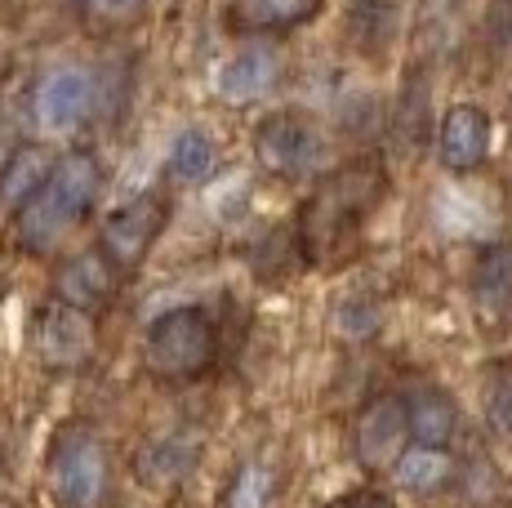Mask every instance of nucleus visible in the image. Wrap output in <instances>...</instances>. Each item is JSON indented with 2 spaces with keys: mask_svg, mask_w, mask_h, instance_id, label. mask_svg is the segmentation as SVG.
I'll return each instance as SVG.
<instances>
[{
  "mask_svg": "<svg viewBox=\"0 0 512 508\" xmlns=\"http://www.w3.org/2000/svg\"><path fill=\"white\" fill-rule=\"evenodd\" d=\"M388 192V174L370 161L343 165V170L326 174L317 183V192L303 205L299 219V250L303 259H326L343 246V241L357 237V228L370 219V210L383 201Z\"/></svg>",
  "mask_w": 512,
  "mask_h": 508,
  "instance_id": "nucleus-1",
  "label": "nucleus"
},
{
  "mask_svg": "<svg viewBox=\"0 0 512 508\" xmlns=\"http://www.w3.org/2000/svg\"><path fill=\"white\" fill-rule=\"evenodd\" d=\"M98 183H103V174H98V161L90 152H67L63 161H54V170H49L45 188L36 192L27 205H18V246L41 254L49 250L58 237H67L72 232V223H81L85 214H90V205L98 197Z\"/></svg>",
  "mask_w": 512,
  "mask_h": 508,
  "instance_id": "nucleus-2",
  "label": "nucleus"
},
{
  "mask_svg": "<svg viewBox=\"0 0 512 508\" xmlns=\"http://www.w3.org/2000/svg\"><path fill=\"white\" fill-rule=\"evenodd\" d=\"M219 353V330L210 312L201 308H170L147 326L143 357L156 379H196Z\"/></svg>",
  "mask_w": 512,
  "mask_h": 508,
  "instance_id": "nucleus-3",
  "label": "nucleus"
},
{
  "mask_svg": "<svg viewBox=\"0 0 512 508\" xmlns=\"http://www.w3.org/2000/svg\"><path fill=\"white\" fill-rule=\"evenodd\" d=\"M254 156L263 170L281 174V179H299L326 156V134L317 121L299 112H272L254 130Z\"/></svg>",
  "mask_w": 512,
  "mask_h": 508,
  "instance_id": "nucleus-4",
  "label": "nucleus"
},
{
  "mask_svg": "<svg viewBox=\"0 0 512 508\" xmlns=\"http://www.w3.org/2000/svg\"><path fill=\"white\" fill-rule=\"evenodd\" d=\"M165 219H170V201H165L161 192H143V197L125 201L121 210L107 214L98 250L107 254V263H112L116 272H134L147 254H152Z\"/></svg>",
  "mask_w": 512,
  "mask_h": 508,
  "instance_id": "nucleus-5",
  "label": "nucleus"
},
{
  "mask_svg": "<svg viewBox=\"0 0 512 508\" xmlns=\"http://www.w3.org/2000/svg\"><path fill=\"white\" fill-rule=\"evenodd\" d=\"M49 491L63 508H94L107 491V455L90 433H67L49 459Z\"/></svg>",
  "mask_w": 512,
  "mask_h": 508,
  "instance_id": "nucleus-6",
  "label": "nucleus"
},
{
  "mask_svg": "<svg viewBox=\"0 0 512 508\" xmlns=\"http://www.w3.org/2000/svg\"><path fill=\"white\" fill-rule=\"evenodd\" d=\"M32 348L49 370H76L94 357V321L90 312L49 304L32 321Z\"/></svg>",
  "mask_w": 512,
  "mask_h": 508,
  "instance_id": "nucleus-7",
  "label": "nucleus"
},
{
  "mask_svg": "<svg viewBox=\"0 0 512 508\" xmlns=\"http://www.w3.org/2000/svg\"><path fill=\"white\" fill-rule=\"evenodd\" d=\"M406 402L397 393L370 397L352 428V446L366 468H392V459L406 451Z\"/></svg>",
  "mask_w": 512,
  "mask_h": 508,
  "instance_id": "nucleus-8",
  "label": "nucleus"
},
{
  "mask_svg": "<svg viewBox=\"0 0 512 508\" xmlns=\"http://www.w3.org/2000/svg\"><path fill=\"white\" fill-rule=\"evenodd\" d=\"M437 156L446 170L468 174L477 165H486L490 156V112L477 103H455L446 107L437 125Z\"/></svg>",
  "mask_w": 512,
  "mask_h": 508,
  "instance_id": "nucleus-9",
  "label": "nucleus"
},
{
  "mask_svg": "<svg viewBox=\"0 0 512 508\" xmlns=\"http://www.w3.org/2000/svg\"><path fill=\"white\" fill-rule=\"evenodd\" d=\"M116 281H121V272L107 263V254L103 250H85V254H72V259L58 268L54 295H58V304H67V308L98 312V308L112 304Z\"/></svg>",
  "mask_w": 512,
  "mask_h": 508,
  "instance_id": "nucleus-10",
  "label": "nucleus"
},
{
  "mask_svg": "<svg viewBox=\"0 0 512 508\" xmlns=\"http://www.w3.org/2000/svg\"><path fill=\"white\" fill-rule=\"evenodd\" d=\"M94 103V81L81 72V67H58L41 81V94H36V116L49 125V130H72V125L85 121Z\"/></svg>",
  "mask_w": 512,
  "mask_h": 508,
  "instance_id": "nucleus-11",
  "label": "nucleus"
},
{
  "mask_svg": "<svg viewBox=\"0 0 512 508\" xmlns=\"http://www.w3.org/2000/svg\"><path fill=\"white\" fill-rule=\"evenodd\" d=\"M196 459H201V442H196L192 433H165L139 451L134 473H139L143 486H156V491H161V486L183 482V477L196 468Z\"/></svg>",
  "mask_w": 512,
  "mask_h": 508,
  "instance_id": "nucleus-12",
  "label": "nucleus"
},
{
  "mask_svg": "<svg viewBox=\"0 0 512 508\" xmlns=\"http://www.w3.org/2000/svg\"><path fill=\"white\" fill-rule=\"evenodd\" d=\"M277 72H281V63H277V54L272 50H241V54H232L228 63L219 67V99L223 103H254V99H263V94L277 85Z\"/></svg>",
  "mask_w": 512,
  "mask_h": 508,
  "instance_id": "nucleus-13",
  "label": "nucleus"
},
{
  "mask_svg": "<svg viewBox=\"0 0 512 508\" xmlns=\"http://www.w3.org/2000/svg\"><path fill=\"white\" fill-rule=\"evenodd\" d=\"M406 402V433L419 446H450L459 433V410L441 388H415Z\"/></svg>",
  "mask_w": 512,
  "mask_h": 508,
  "instance_id": "nucleus-14",
  "label": "nucleus"
},
{
  "mask_svg": "<svg viewBox=\"0 0 512 508\" xmlns=\"http://www.w3.org/2000/svg\"><path fill=\"white\" fill-rule=\"evenodd\" d=\"M326 9V0H232L228 14L241 32H294L312 23Z\"/></svg>",
  "mask_w": 512,
  "mask_h": 508,
  "instance_id": "nucleus-15",
  "label": "nucleus"
},
{
  "mask_svg": "<svg viewBox=\"0 0 512 508\" xmlns=\"http://www.w3.org/2000/svg\"><path fill=\"white\" fill-rule=\"evenodd\" d=\"M49 170H54V156L41 143H23V148L9 152L5 170H0V205L5 210H18L45 188Z\"/></svg>",
  "mask_w": 512,
  "mask_h": 508,
  "instance_id": "nucleus-16",
  "label": "nucleus"
},
{
  "mask_svg": "<svg viewBox=\"0 0 512 508\" xmlns=\"http://www.w3.org/2000/svg\"><path fill=\"white\" fill-rule=\"evenodd\" d=\"M472 299H477L481 317H499L512 304V246L481 250L477 268H472Z\"/></svg>",
  "mask_w": 512,
  "mask_h": 508,
  "instance_id": "nucleus-17",
  "label": "nucleus"
},
{
  "mask_svg": "<svg viewBox=\"0 0 512 508\" xmlns=\"http://www.w3.org/2000/svg\"><path fill=\"white\" fill-rule=\"evenodd\" d=\"M392 477H397L406 491H419V495H432L450 482V455L446 446H419L410 442L406 451L392 459Z\"/></svg>",
  "mask_w": 512,
  "mask_h": 508,
  "instance_id": "nucleus-18",
  "label": "nucleus"
},
{
  "mask_svg": "<svg viewBox=\"0 0 512 508\" xmlns=\"http://www.w3.org/2000/svg\"><path fill=\"white\" fill-rule=\"evenodd\" d=\"M219 165V148L205 130H183L179 139L170 143V174L179 183H205Z\"/></svg>",
  "mask_w": 512,
  "mask_h": 508,
  "instance_id": "nucleus-19",
  "label": "nucleus"
},
{
  "mask_svg": "<svg viewBox=\"0 0 512 508\" xmlns=\"http://www.w3.org/2000/svg\"><path fill=\"white\" fill-rule=\"evenodd\" d=\"M268 491L272 477L263 473V464H245L232 486V508H268Z\"/></svg>",
  "mask_w": 512,
  "mask_h": 508,
  "instance_id": "nucleus-20",
  "label": "nucleus"
},
{
  "mask_svg": "<svg viewBox=\"0 0 512 508\" xmlns=\"http://www.w3.org/2000/svg\"><path fill=\"white\" fill-rule=\"evenodd\" d=\"M143 5H147V0H81L85 18L98 23V27H125V23H134V18L143 14Z\"/></svg>",
  "mask_w": 512,
  "mask_h": 508,
  "instance_id": "nucleus-21",
  "label": "nucleus"
},
{
  "mask_svg": "<svg viewBox=\"0 0 512 508\" xmlns=\"http://www.w3.org/2000/svg\"><path fill=\"white\" fill-rule=\"evenodd\" d=\"M486 424L495 428L499 437H508V442H512V370H508V375H499L495 384H490V397H486Z\"/></svg>",
  "mask_w": 512,
  "mask_h": 508,
  "instance_id": "nucleus-22",
  "label": "nucleus"
},
{
  "mask_svg": "<svg viewBox=\"0 0 512 508\" xmlns=\"http://www.w3.org/2000/svg\"><path fill=\"white\" fill-rule=\"evenodd\" d=\"M339 330L352 339H366L374 326H379V304H370V299H348V304L339 308Z\"/></svg>",
  "mask_w": 512,
  "mask_h": 508,
  "instance_id": "nucleus-23",
  "label": "nucleus"
},
{
  "mask_svg": "<svg viewBox=\"0 0 512 508\" xmlns=\"http://www.w3.org/2000/svg\"><path fill=\"white\" fill-rule=\"evenodd\" d=\"M464 486L468 495H477V500H495V491H499V473L486 464V459H472V464L464 468Z\"/></svg>",
  "mask_w": 512,
  "mask_h": 508,
  "instance_id": "nucleus-24",
  "label": "nucleus"
},
{
  "mask_svg": "<svg viewBox=\"0 0 512 508\" xmlns=\"http://www.w3.org/2000/svg\"><path fill=\"white\" fill-rule=\"evenodd\" d=\"M326 508H397L388 500V495L379 491V486H357V491L339 495V500H330Z\"/></svg>",
  "mask_w": 512,
  "mask_h": 508,
  "instance_id": "nucleus-25",
  "label": "nucleus"
},
{
  "mask_svg": "<svg viewBox=\"0 0 512 508\" xmlns=\"http://www.w3.org/2000/svg\"><path fill=\"white\" fill-rule=\"evenodd\" d=\"M0 495H5V464H0Z\"/></svg>",
  "mask_w": 512,
  "mask_h": 508,
  "instance_id": "nucleus-26",
  "label": "nucleus"
},
{
  "mask_svg": "<svg viewBox=\"0 0 512 508\" xmlns=\"http://www.w3.org/2000/svg\"><path fill=\"white\" fill-rule=\"evenodd\" d=\"M76 5H81V0H76Z\"/></svg>",
  "mask_w": 512,
  "mask_h": 508,
  "instance_id": "nucleus-27",
  "label": "nucleus"
}]
</instances>
